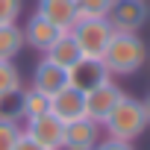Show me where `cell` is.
<instances>
[{
    "label": "cell",
    "mask_w": 150,
    "mask_h": 150,
    "mask_svg": "<svg viewBox=\"0 0 150 150\" xmlns=\"http://www.w3.org/2000/svg\"><path fill=\"white\" fill-rule=\"evenodd\" d=\"M144 62H147V44L138 38V33H115L103 53V65L115 77H129L144 68Z\"/></svg>",
    "instance_id": "6da1fadb"
},
{
    "label": "cell",
    "mask_w": 150,
    "mask_h": 150,
    "mask_svg": "<svg viewBox=\"0 0 150 150\" xmlns=\"http://www.w3.org/2000/svg\"><path fill=\"white\" fill-rule=\"evenodd\" d=\"M100 127L106 129V135H109V138L135 141V138L150 127V121H147L144 103H141V100H135V97H129V94H124V97L118 100V106L112 109V115H109Z\"/></svg>",
    "instance_id": "7a4b0ae2"
},
{
    "label": "cell",
    "mask_w": 150,
    "mask_h": 150,
    "mask_svg": "<svg viewBox=\"0 0 150 150\" xmlns=\"http://www.w3.org/2000/svg\"><path fill=\"white\" fill-rule=\"evenodd\" d=\"M71 35H74V41L80 44L83 56L103 59V53H106L115 30H112V24L106 18H77V24L71 27Z\"/></svg>",
    "instance_id": "3957f363"
},
{
    "label": "cell",
    "mask_w": 150,
    "mask_h": 150,
    "mask_svg": "<svg viewBox=\"0 0 150 150\" xmlns=\"http://www.w3.org/2000/svg\"><path fill=\"white\" fill-rule=\"evenodd\" d=\"M24 135L33 138L44 150H62V144H65V124L53 112H41V115L24 121Z\"/></svg>",
    "instance_id": "277c9868"
},
{
    "label": "cell",
    "mask_w": 150,
    "mask_h": 150,
    "mask_svg": "<svg viewBox=\"0 0 150 150\" xmlns=\"http://www.w3.org/2000/svg\"><path fill=\"white\" fill-rule=\"evenodd\" d=\"M150 18L147 0H112V9L106 21L112 24L115 33H138Z\"/></svg>",
    "instance_id": "5b68a950"
},
{
    "label": "cell",
    "mask_w": 150,
    "mask_h": 150,
    "mask_svg": "<svg viewBox=\"0 0 150 150\" xmlns=\"http://www.w3.org/2000/svg\"><path fill=\"white\" fill-rule=\"evenodd\" d=\"M121 97H124V91L115 86V80L100 83L97 88L86 91V118L94 121V124H103V121L112 115V109L118 106Z\"/></svg>",
    "instance_id": "8992f818"
},
{
    "label": "cell",
    "mask_w": 150,
    "mask_h": 150,
    "mask_svg": "<svg viewBox=\"0 0 150 150\" xmlns=\"http://www.w3.org/2000/svg\"><path fill=\"white\" fill-rule=\"evenodd\" d=\"M106 80H112V74L106 71L103 59H88V56H83L77 65L68 68V86L80 88L83 94L91 91V88H97V86L106 83Z\"/></svg>",
    "instance_id": "52a82bcc"
},
{
    "label": "cell",
    "mask_w": 150,
    "mask_h": 150,
    "mask_svg": "<svg viewBox=\"0 0 150 150\" xmlns=\"http://www.w3.org/2000/svg\"><path fill=\"white\" fill-rule=\"evenodd\" d=\"M47 112H53L62 124H71V121H80L86 118V94L74 86H65L62 91H56L50 97V106Z\"/></svg>",
    "instance_id": "ba28073f"
},
{
    "label": "cell",
    "mask_w": 150,
    "mask_h": 150,
    "mask_svg": "<svg viewBox=\"0 0 150 150\" xmlns=\"http://www.w3.org/2000/svg\"><path fill=\"white\" fill-rule=\"evenodd\" d=\"M100 124L80 118V121H71L65 124V144L62 150H94L100 144Z\"/></svg>",
    "instance_id": "9c48e42d"
},
{
    "label": "cell",
    "mask_w": 150,
    "mask_h": 150,
    "mask_svg": "<svg viewBox=\"0 0 150 150\" xmlns=\"http://www.w3.org/2000/svg\"><path fill=\"white\" fill-rule=\"evenodd\" d=\"M59 35H65V30L56 27L53 21H47V18L38 15V12H35V15L27 21V27H24V41H27L30 47L41 50V53H47V50L53 47V41H59Z\"/></svg>",
    "instance_id": "30bf717a"
},
{
    "label": "cell",
    "mask_w": 150,
    "mask_h": 150,
    "mask_svg": "<svg viewBox=\"0 0 150 150\" xmlns=\"http://www.w3.org/2000/svg\"><path fill=\"white\" fill-rule=\"evenodd\" d=\"M65 86H68V71H65V68L53 65L50 59H41V62L35 65V71H33V88H38L41 94L53 97V94L62 91Z\"/></svg>",
    "instance_id": "8fae6325"
},
{
    "label": "cell",
    "mask_w": 150,
    "mask_h": 150,
    "mask_svg": "<svg viewBox=\"0 0 150 150\" xmlns=\"http://www.w3.org/2000/svg\"><path fill=\"white\" fill-rule=\"evenodd\" d=\"M38 15H44L47 21H53L65 33H71V27L77 24V18H80L77 0H38Z\"/></svg>",
    "instance_id": "7c38bea8"
},
{
    "label": "cell",
    "mask_w": 150,
    "mask_h": 150,
    "mask_svg": "<svg viewBox=\"0 0 150 150\" xmlns=\"http://www.w3.org/2000/svg\"><path fill=\"white\" fill-rule=\"evenodd\" d=\"M44 59H50L53 65H59V68H71V65H77L80 59H83V50H80V44L74 41V35L71 33H65V35H59V41H53V47L44 53Z\"/></svg>",
    "instance_id": "4fadbf2b"
},
{
    "label": "cell",
    "mask_w": 150,
    "mask_h": 150,
    "mask_svg": "<svg viewBox=\"0 0 150 150\" xmlns=\"http://www.w3.org/2000/svg\"><path fill=\"white\" fill-rule=\"evenodd\" d=\"M24 30L18 24H6V27H0V59L3 62H15V56L21 53L24 47Z\"/></svg>",
    "instance_id": "5bb4252c"
},
{
    "label": "cell",
    "mask_w": 150,
    "mask_h": 150,
    "mask_svg": "<svg viewBox=\"0 0 150 150\" xmlns=\"http://www.w3.org/2000/svg\"><path fill=\"white\" fill-rule=\"evenodd\" d=\"M47 106H50V97L47 94H41L38 88H24L21 91V112H24V121L27 118H35V115H41V112H47Z\"/></svg>",
    "instance_id": "9a60e30c"
},
{
    "label": "cell",
    "mask_w": 150,
    "mask_h": 150,
    "mask_svg": "<svg viewBox=\"0 0 150 150\" xmlns=\"http://www.w3.org/2000/svg\"><path fill=\"white\" fill-rule=\"evenodd\" d=\"M18 88H21V71H18V65L0 59V97H6V94H12Z\"/></svg>",
    "instance_id": "2e32d148"
},
{
    "label": "cell",
    "mask_w": 150,
    "mask_h": 150,
    "mask_svg": "<svg viewBox=\"0 0 150 150\" xmlns=\"http://www.w3.org/2000/svg\"><path fill=\"white\" fill-rule=\"evenodd\" d=\"M0 121H9V124H21L24 112H21V88L0 97Z\"/></svg>",
    "instance_id": "e0dca14e"
},
{
    "label": "cell",
    "mask_w": 150,
    "mask_h": 150,
    "mask_svg": "<svg viewBox=\"0 0 150 150\" xmlns=\"http://www.w3.org/2000/svg\"><path fill=\"white\" fill-rule=\"evenodd\" d=\"M112 9V0H77L80 18H106Z\"/></svg>",
    "instance_id": "ac0fdd59"
},
{
    "label": "cell",
    "mask_w": 150,
    "mask_h": 150,
    "mask_svg": "<svg viewBox=\"0 0 150 150\" xmlns=\"http://www.w3.org/2000/svg\"><path fill=\"white\" fill-rule=\"evenodd\" d=\"M21 124H9V121H0V150H15L18 138H21Z\"/></svg>",
    "instance_id": "d6986e66"
},
{
    "label": "cell",
    "mask_w": 150,
    "mask_h": 150,
    "mask_svg": "<svg viewBox=\"0 0 150 150\" xmlns=\"http://www.w3.org/2000/svg\"><path fill=\"white\" fill-rule=\"evenodd\" d=\"M21 9H24V0H0V27L15 24L21 18Z\"/></svg>",
    "instance_id": "ffe728a7"
},
{
    "label": "cell",
    "mask_w": 150,
    "mask_h": 150,
    "mask_svg": "<svg viewBox=\"0 0 150 150\" xmlns=\"http://www.w3.org/2000/svg\"><path fill=\"white\" fill-rule=\"evenodd\" d=\"M94 150H135L132 147V141H121V138H100V144L94 147Z\"/></svg>",
    "instance_id": "44dd1931"
},
{
    "label": "cell",
    "mask_w": 150,
    "mask_h": 150,
    "mask_svg": "<svg viewBox=\"0 0 150 150\" xmlns=\"http://www.w3.org/2000/svg\"><path fill=\"white\" fill-rule=\"evenodd\" d=\"M15 150H44V147H38L33 138H27L24 132H21V138H18V144H15Z\"/></svg>",
    "instance_id": "7402d4cb"
},
{
    "label": "cell",
    "mask_w": 150,
    "mask_h": 150,
    "mask_svg": "<svg viewBox=\"0 0 150 150\" xmlns=\"http://www.w3.org/2000/svg\"><path fill=\"white\" fill-rule=\"evenodd\" d=\"M141 103H144V112H147V121H150V94H147V97H144Z\"/></svg>",
    "instance_id": "603a6c76"
},
{
    "label": "cell",
    "mask_w": 150,
    "mask_h": 150,
    "mask_svg": "<svg viewBox=\"0 0 150 150\" xmlns=\"http://www.w3.org/2000/svg\"><path fill=\"white\" fill-rule=\"evenodd\" d=\"M144 68H147V74H150V50H147V62H144Z\"/></svg>",
    "instance_id": "cb8c5ba5"
}]
</instances>
